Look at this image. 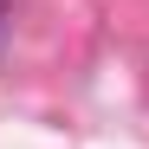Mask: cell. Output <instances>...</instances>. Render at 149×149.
Instances as JSON below:
<instances>
[{"mask_svg":"<svg viewBox=\"0 0 149 149\" xmlns=\"http://www.w3.org/2000/svg\"><path fill=\"white\" fill-rule=\"evenodd\" d=\"M7 13H13V0H0V45H7Z\"/></svg>","mask_w":149,"mask_h":149,"instance_id":"obj_1","label":"cell"}]
</instances>
